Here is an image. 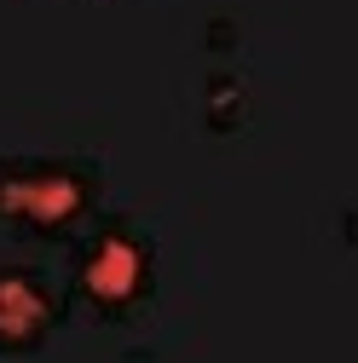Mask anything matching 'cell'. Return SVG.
<instances>
[{"label": "cell", "instance_id": "obj_2", "mask_svg": "<svg viewBox=\"0 0 358 363\" xmlns=\"http://www.w3.org/2000/svg\"><path fill=\"white\" fill-rule=\"evenodd\" d=\"M70 306H81L99 323H121V317L145 311L156 294V237L133 213H93L70 237Z\"/></svg>", "mask_w": 358, "mask_h": 363}, {"label": "cell", "instance_id": "obj_5", "mask_svg": "<svg viewBox=\"0 0 358 363\" xmlns=\"http://www.w3.org/2000/svg\"><path fill=\"white\" fill-rule=\"evenodd\" d=\"M237 40H243V23H237L232 12H208V18H202V52L232 58V52H237Z\"/></svg>", "mask_w": 358, "mask_h": 363}, {"label": "cell", "instance_id": "obj_3", "mask_svg": "<svg viewBox=\"0 0 358 363\" xmlns=\"http://www.w3.org/2000/svg\"><path fill=\"white\" fill-rule=\"evenodd\" d=\"M70 317L64 283H53L40 265L0 259V352H35Z\"/></svg>", "mask_w": 358, "mask_h": 363}, {"label": "cell", "instance_id": "obj_1", "mask_svg": "<svg viewBox=\"0 0 358 363\" xmlns=\"http://www.w3.org/2000/svg\"><path fill=\"white\" fill-rule=\"evenodd\" d=\"M104 202V162L87 150H0V225L12 237L70 242Z\"/></svg>", "mask_w": 358, "mask_h": 363}, {"label": "cell", "instance_id": "obj_4", "mask_svg": "<svg viewBox=\"0 0 358 363\" xmlns=\"http://www.w3.org/2000/svg\"><path fill=\"white\" fill-rule=\"evenodd\" d=\"M197 116H202L208 133H237L249 121V81H243V69L214 64L197 81Z\"/></svg>", "mask_w": 358, "mask_h": 363}, {"label": "cell", "instance_id": "obj_6", "mask_svg": "<svg viewBox=\"0 0 358 363\" xmlns=\"http://www.w3.org/2000/svg\"><path fill=\"white\" fill-rule=\"evenodd\" d=\"M121 363H162V357H151V352H127Z\"/></svg>", "mask_w": 358, "mask_h": 363}]
</instances>
